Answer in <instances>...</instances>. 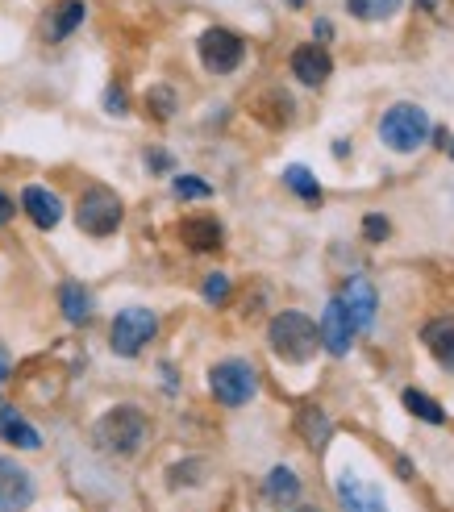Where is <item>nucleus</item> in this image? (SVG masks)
<instances>
[{"label":"nucleus","mask_w":454,"mask_h":512,"mask_svg":"<svg viewBox=\"0 0 454 512\" xmlns=\"http://www.w3.org/2000/svg\"><path fill=\"white\" fill-rule=\"evenodd\" d=\"M146 438H150V417L134 404H117L92 425V442L105 454H117V458L138 454L146 446Z\"/></svg>","instance_id":"f257e3e1"},{"label":"nucleus","mask_w":454,"mask_h":512,"mask_svg":"<svg viewBox=\"0 0 454 512\" xmlns=\"http://www.w3.org/2000/svg\"><path fill=\"white\" fill-rule=\"evenodd\" d=\"M267 346H271L275 358H284V363H296V367L309 363V358L317 354V346H321L317 321L305 317V313H296V309L271 317V325H267Z\"/></svg>","instance_id":"f03ea898"},{"label":"nucleus","mask_w":454,"mask_h":512,"mask_svg":"<svg viewBox=\"0 0 454 512\" xmlns=\"http://www.w3.org/2000/svg\"><path fill=\"white\" fill-rule=\"evenodd\" d=\"M430 134H434L430 113L413 105V100H400V105H392L380 117V142L388 150H396V155H417V150L430 142Z\"/></svg>","instance_id":"7ed1b4c3"},{"label":"nucleus","mask_w":454,"mask_h":512,"mask_svg":"<svg viewBox=\"0 0 454 512\" xmlns=\"http://www.w3.org/2000/svg\"><path fill=\"white\" fill-rule=\"evenodd\" d=\"M125 221V204L117 192L109 188H88L75 204V225H80V234L88 238H113Z\"/></svg>","instance_id":"20e7f679"},{"label":"nucleus","mask_w":454,"mask_h":512,"mask_svg":"<svg viewBox=\"0 0 454 512\" xmlns=\"http://www.w3.org/2000/svg\"><path fill=\"white\" fill-rule=\"evenodd\" d=\"M209 388H213L217 404L242 408L259 392V371H255V363H246V358H225V363H217L209 371Z\"/></svg>","instance_id":"39448f33"},{"label":"nucleus","mask_w":454,"mask_h":512,"mask_svg":"<svg viewBox=\"0 0 454 512\" xmlns=\"http://www.w3.org/2000/svg\"><path fill=\"white\" fill-rule=\"evenodd\" d=\"M159 334V317L142 309V304H130L113 317V329H109V350L121 354V358H138L150 342Z\"/></svg>","instance_id":"423d86ee"},{"label":"nucleus","mask_w":454,"mask_h":512,"mask_svg":"<svg viewBox=\"0 0 454 512\" xmlns=\"http://www.w3.org/2000/svg\"><path fill=\"white\" fill-rule=\"evenodd\" d=\"M196 55H200V63H205V71L234 75L246 59V42H242V34L225 30V25H209V30L196 38Z\"/></svg>","instance_id":"0eeeda50"},{"label":"nucleus","mask_w":454,"mask_h":512,"mask_svg":"<svg viewBox=\"0 0 454 512\" xmlns=\"http://www.w3.org/2000/svg\"><path fill=\"white\" fill-rule=\"evenodd\" d=\"M317 334H321V346L330 350L334 358H346L350 346H355V321H350V313L342 309V300L334 296L330 304H325V313H321V325H317Z\"/></svg>","instance_id":"6e6552de"},{"label":"nucleus","mask_w":454,"mask_h":512,"mask_svg":"<svg viewBox=\"0 0 454 512\" xmlns=\"http://www.w3.org/2000/svg\"><path fill=\"white\" fill-rule=\"evenodd\" d=\"M338 300H342V309L350 313V321H355V329H371L375 325V313H380V292H375V284L367 275H350Z\"/></svg>","instance_id":"1a4fd4ad"},{"label":"nucleus","mask_w":454,"mask_h":512,"mask_svg":"<svg viewBox=\"0 0 454 512\" xmlns=\"http://www.w3.org/2000/svg\"><path fill=\"white\" fill-rule=\"evenodd\" d=\"M34 504V479L21 463L0 454V512H25Z\"/></svg>","instance_id":"9d476101"},{"label":"nucleus","mask_w":454,"mask_h":512,"mask_svg":"<svg viewBox=\"0 0 454 512\" xmlns=\"http://www.w3.org/2000/svg\"><path fill=\"white\" fill-rule=\"evenodd\" d=\"M292 75L305 88H321L325 80H330V71H334V59L325 55V46L321 42H305V46H296L292 50Z\"/></svg>","instance_id":"9b49d317"},{"label":"nucleus","mask_w":454,"mask_h":512,"mask_svg":"<svg viewBox=\"0 0 454 512\" xmlns=\"http://www.w3.org/2000/svg\"><path fill=\"white\" fill-rule=\"evenodd\" d=\"M21 209H25V217H30L38 229H55L59 221H63V200H59V192H50V188H42V184H30L21 192Z\"/></svg>","instance_id":"f8f14e48"},{"label":"nucleus","mask_w":454,"mask_h":512,"mask_svg":"<svg viewBox=\"0 0 454 512\" xmlns=\"http://www.w3.org/2000/svg\"><path fill=\"white\" fill-rule=\"evenodd\" d=\"M338 500L346 512H388L384 492L375 483H363L359 475H338Z\"/></svg>","instance_id":"ddd939ff"},{"label":"nucleus","mask_w":454,"mask_h":512,"mask_svg":"<svg viewBox=\"0 0 454 512\" xmlns=\"http://www.w3.org/2000/svg\"><path fill=\"white\" fill-rule=\"evenodd\" d=\"M180 238H184L188 250L209 254V250L221 246V221H217V217H205V213L184 217V221H180Z\"/></svg>","instance_id":"4468645a"},{"label":"nucleus","mask_w":454,"mask_h":512,"mask_svg":"<svg viewBox=\"0 0 454 512\" xmlns=\"http://www.w3.org/2000/svg\"><path fill=\"white\" fill-rule=\"evenodd\" d=\"M0 438L17 450H42V433L25 421L13 404H0Z\"/></svg>","instance_id":"2eb2a0df"},{"label":"nucleus","mask_w":454,"mask_h":512,"mask_svg":"<svg viewBox=\"0 0 454 512\" xmlns=\"http://www.w3.org/2000/svg\"><path fill=\"white\" fill-rule=\"evenodd\" d=\"M263 500L271 508H296L300 504V479L292 467H271V475L263 479Z\"/></svg>","instance_id":"dca6fc26"},{"label":"nucleus","mask_w":454,"mask_h":512,"mask_svg":"<svg viewBox=\"0 0 454 512\" xmlns=\"http://www.w3.org/2000/svg\"><path fill=\"white\" fill-rule=\"evenodd\" d=\"M59 313H63L71 325H88V321H92L96 300H92V292L80 284V279H67V284L59 288Z\"/></svg>","instance_id":"f3484780"},{"label":"nucleus","mask_w":454,"mask_h":512,"mask_svg":"<svg viewBox=\"0 0 454 512\" xmlns=\"http://www.w3.org/2000/svg\"><path fill=\"white\" fill-rule=\"evenodd\" d=\"M84 17H88V5H84V0H59L55 13L46 17V38H50V42L71 38V34L84 25Z\"/></svg>","instance_id":"a211bd4d"},{"label":"nucleus","mask_w":454,"mask_h":512,"mask_svg":"<svg viewBox=\"0 0 454 512\" xmlns=\"http://www.w3.org/2000/svg\"><path fill=\"white\" fill-rule=\"evenodd\" d=\"M421 342H425V350H430L446 371H454V317H434L430 325H425Z\"/></svg>","instance_id":"6ab92c4d"},{"label":"nucleus","mask_w":454,"mask_h":512,"mask_svg":"<svg viewBox=\"0 0 454 512\" xmlns=\"http://www.w3.org/2000/svg\"><path fill=\"white\" fill-rule=\"evenodd\" d=\"M405 0H346V13L359 21H392Z\"/></svg>","instance_id":"aec40b11"},{"label":"nucleus","mask_w":454,"mask_h":512,"mask_svg":"<svg viewBox=\"0 0 454 512\" xmlns=\"http://www.w3.org/2000/svg\"><path fill=\"white\" fill-rule=\"evenodd\" d=\"M284 184L305 200V204H321V184H317V175L309 171V167H300V163H292V167H284Z\"/></svg>","instance_id":"412c9836"},{"label":"nucleus","mask_w":454,"mask_h":512,"mask_svg":"<svg viewBox=\"0 0 454 512\" xmlns=\"http://www.w3.org/2000/svg\"><path fill=\"white\" fill-rule=\"evenodd\" d=\"M400 400H405V408H409L413 417H421L425 425H442V421H446V408L434 404V396H425V392H417V388H409Z\"/></svg>","instance_id":"4be33fe9"},{"label":"nucleus","mask_w":454,"mask_h":512,"mask_svg":"<svg viewBox=\"0 0 454 512\" xmlns=\"http://www.w3.org/2000/svg\"><path fill=\"white\" fill-rule=\"evenodd\" d=\"M300 433H305V442L313 450L325 446V438H330V417H325L321 408H305V413H300Z\"/></svg>","instance_id":"5701e85b"},{"label":"nucleus","mask_w":454,"mask_h":512,"mask_svg":"<svg viewBox=\"0 0 454 512\" xmlns=\"http://www.w3.org/2000/svg\"><path fill=\"white\" fill-rule=\"evenodd\" d=\"M146 109H150V117L167 121V117H175V109H180V96H175V88H167V84H155L146 92Z\"/></svg>","instance_id":"b1692460"},{"label":"nucleus","mask_w":454,"mask_h":512,"mask_svg":"<svg viewBox=\"0 0 454 512\" xmlns=\"http://www.w3.org/2000/svg\"><path fill=\"white\" fill-rule=\"evenodd\" d=\"M171 188H175V196H180V200H209L213 196V188L205 184V179H196V175H175Z\"/></svg>","instance_id":"393cba45"},{"label":"nucleus","mask_w":454,"mask_h":512,"mask_svg":"<svg viewBox=\"0 0 454 512\" xmlns=\"http://www.w3.org/2000/svg\"><path fill=\"white\" fill-rule=\"evenodd\" d=\"M200 296H205L209 304H225V296H230V279H225L221 271L205 275V284H200Z\"/></svg>","instance_id":"a878e982"},{"label":"nucleus","mask_w":454,"mask_h":512,"mask_svg":"<svg viewBox=\"0 0 454 512\" xmlns=\"http://www.w3.org/2000/svg\"><path fill=\"white\" fill-rule=\"evenodd\" d=\"M388 234H392V221L388 217H380V213H367L363 217V238L367 242H384Z\"/></svg>","instance_id":"bb28decb"},{"label":"nucleus","mask_w":454,"mask_h":512,"mask_svg":"<svg viewBox=\"0 0 454 512\" xmlns=\"http://www.w3.org/2000/svg\"><path fill=\"white\" fill-rule=\"evenodd\" d=\"M146 167L155 171V175H163V171H171V167H175V159L167 155V150H159V146H155V150H146Z\"/></svg>","instance_id":"cd10ccee"},{"label":"nucleus","mask_w":454,"mask_h":512,"mask_svg":"<svg viewBox=\"0 0 454 512\" xmlns=\"http://www.w3.org/2000/svg\"><path fill=\"white\" fill-rule=\"evenodd\" d=\"M105 109H109L113 117H125V109H130V105H125V92H121L117 84H113V88L105 92Z\"/></svg>","instance_id":"c85d7f7f"},{"label":"nucleus","mask_w":454,"mask_h":512,"mask_svg":"<svg viewBox=\"0 0 454 512\" xmlns=\"http://www.w3.org/2000/svg\"><path fill=\"white\" fill-rule=\"evenodd\" d=\"M9 375H13V358H9V350H5V346H0V388L9 383Z\"/></svg>","instance_id":"c756f323"},{"label":"nucleus","mask_w":454,"mask_h":512,"mask_svg":"<svg viewBox=\"0 0 454 512\" xmlns=\"http://www.w3.org/2000/svg\"><path fill=\"white\" fill-rule=\"evenodd\" d=\"M313 38H317V42H330V38H334V25L325 21V17H321V21H313Z\"/></svg>","instance_id":"7c9ffc66"},{"label":"nucleus","mask_w":454,"mask_h":512,"mask_svg":"<svg viewBox=\"0 0 454 512\" xmlns=\"http://www.w3.org/2000/svg\"><path fill=\"white\" fill-rule=\"evenodd\" d=\"M13 213H17V204H13L5 192H0V225H9V221H13Z\"/></svg>","instance_id":"2f4dec72"},{"label":"nucleus","mask_w":454,"mask_h":512,"mask_svg":"<svg viewBox=\"0 0 454 512\" xmlns=\"http://www.w3.org/2000/svg\"><path fill=\"white\" fill-rule=\"evenodd\" d=\"M438 5H442V0H421V9H430V13H434Z\"/></svg>","instance_id":"473e14b6"},{"label":"nucleus","mask_w":454,"mask_h":512,"mask_svg":"<svg viewBox=\"0 0 454 512\" xmlns=\"http://www.w3.org/2000/svg\"><path fill=\"white\" fill-rule=\"evenodd\" d=\"M288 5H292V9H305V0H288Z\"/></svg>","instance_id":"72a5a7b5"},{"label":"nucleus","mask_w":454,"mask_h":512,"mask_svg":"<svg viewBox=\"0 0 454 512\" xmlns=\"http://www.w3.org/2000/svg\"><path fill=\"white\" fill-rule=\"evenodd\" d=\"M446 155H450V159H454V138H450V146H446Z\"/></svg>","instance_id":"f704fd0d"},{"label":"nucleus","mask_w":454,"mask_h":512,"mask_svg":"<svg viewBox=\"0 0 454 512\" xmlns=\"http://www.w3.org/2000/svg\"><path fill=\"white\" fill-rule=\"evenodd\" d=\"M300 512H321V508H300Z\"/></svg>","instance_id":"c9c22d12"}]
</instances>
